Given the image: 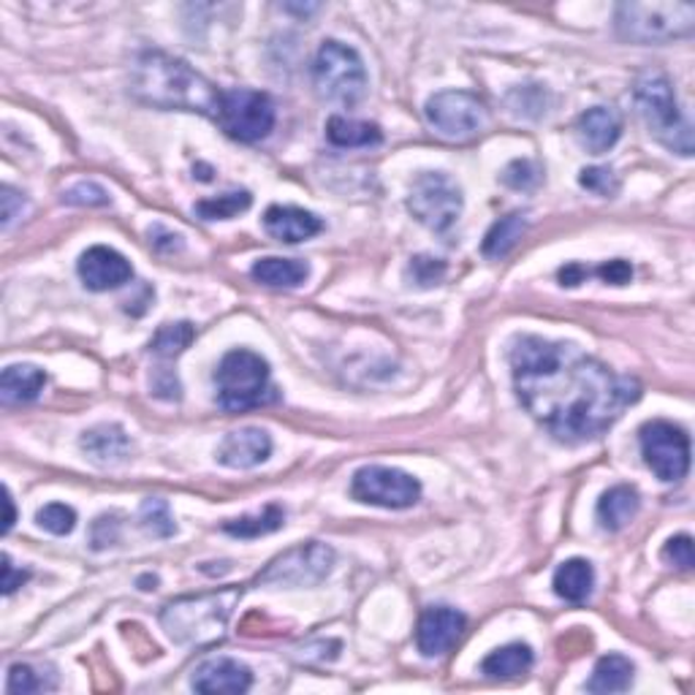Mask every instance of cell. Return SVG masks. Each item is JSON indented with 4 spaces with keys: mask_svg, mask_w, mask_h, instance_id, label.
I'll return each instance as SVG.
<instances>
[{
    "mask_svg": "<svg viewBox=\"0 0 695 695\" xmlns=\"http://www.w3.org/2000/svg\"><path fill=\"white\" fill-rule=\"evenodd\" d=\"M516 397L527 414L560 443L595 441L625 408L638 403L642 383L616 375L574 343L522 335L508 350Z\"/></svg>",
    "mask_w": 695,
    "mask_h": 695,
    "instance_id": "1",
    "label": "cell"
},
{
    "mask_svg": "<svg viewBox=\"0 0 695 695\" xmlns=\"http://www.w3.org/2000/svg\"><path fill=\"white\" fill-rule=\"evenodd\" d=\"M131 96L144 107L166 109V112L182 109V112L218 117L224 93L185 60L149 49L133 60Z\"/></svg>",
    "mask_w": 695,
    "mask_h": 695,
    "instance_id": "2",
    "label": "cell"
},
{
    "mask_svg": "<svg viewBox=\"0 0 695 695\" xmlns=\"http://www.w3.org/2000/svg\"><path fill=\"white\" fill-rule=\"evenodd\" d=\"M242 598V589L224 587L215 592L185 595L160 611V625L169 633L171 642L185 644V647H207L224 638L229 627L233 606Z\"/></svg>",
    "mask_w": 695,
    "mask_h": 695,
    "instance_id": "3",
    "label": "cell"
},
{
    "mask_svg": "<svg viewBox=\"0 0 695 695\" xmlns=\"http://www.w3.org/2000/svg\"><path fill=\"white\" fill-rule=\"evenodd\" d=\"M636 107L642 120L647 122L649 133L658 139L663 147H669L671 153H680L685 158L693 155V131L691 122L682 115L680 101H676L674 85L669 82V76L660 74V71H649L642 74L636 82Z\"/></svg>",
    "mask_w": 695,
    "mask_h": 695,
    "instance_id": "4",
    "label": "cell"
},
{
    "mask_svg": "<svg viewBox=\"0 0 695 695\" xmlns=\"http://www.w3.org/2000/svg\"><path fill=\"white\" fill-rule=\"evenodd\" d=\"M616 33L631 44H669L691 38L695 31V5L682 0L616 5Z\"/></svg>",
    "mask_w": 695,
    "mask_h": 695,
    "instance_id": "5",
    "label": "cell"
},
{
    "mask_svg": "<svg viewBox=\"0 0 695 695\" xmlns=\"http://www.w3.org/2000/svg\"><path fill=\"white\" fill-rule=\"evenodd\" d=\"M215 388H218V405L229 414L261 408L272 399L269 364L255 350H229L215 370Z\"/></svg>",
    "mask_w": 695,
    "mask_h": 695,
    "instance_id": "6",
    "label": "cell"
},
{
    "mask_svg": "<svg viewBox=\"0 0 695 695\" xmlns=\"http://www.w3.org/2000/svg\"><path fill=\"white\" fill-rule=\"evenodd\" d=\"M313 85L324 101L340 107L359 104L367 93V69L359 52L337 38L321 44L313 63Z\"/></svg>",
    "mask_w": 695,
    "mask_h": 695,
    "instance_id": "7",
    "label": "cell"
},
{
    "mask_svg": "<svg viewBox=\"0 0 695 695\" xmlns=\"http://www.w3.org/2000/svg\"><path fill=\"white\" fill-rule=\"evenodd\" d=\"M332 565H335V549L326 547V543L310 541L302 547H293L288 552H283L280 558L272 560L259 576L255 584L259 587H315L332 574Z\"/></svg>",
    "mask_w": 695,
    "mask_h": 695,
    "instance_id": "8",
    "label": "cell"
},
{
    "mask_svg": "<svg viewBox=\"0 0 695 695\" xmlns=\"http://www.w3.org/2000/svg\"><path fill=\"white\" fill-rule=\"evenodd\" d=\"M465 207L463 191L457 182L443 171H424L414 182L408 196V209L419 224H424L430 231H448L459 220Z\"/></svg>",
    "mask_w": 695,
    "mask_h": 695,
    "instance_id": "9",
    "label": "cell"
},
{
    "mask_svg": "<svg viewBox=\"0 0 695 695\" xmlns=\"http://www.w3.org/2000/svg\"><path fill=\"white\" fill-rule=\"evenodd\" d=\"M642 457L649 470L666 483L682 481L691 470V438L671 421H647L638 430Z\"/></svg>",
    "mask_w": 695,
    "mask_h": 695,
    "instance_id": "10",
    "label": "cell"
},
{
    "mask_svg": "<svg viewBox=\"0 0 695 695\" xmlns=\"http://www.w3.org/2000/svg\"><path fill=\"white\" fill-rule=\"evenodd\" d=\"M215 120L231 139L253 144L269 136L275 128V104L266 93L237 87V91H226L220 96V109Z\"/></svg>",
    "mask_w": 695,
    "mask_h": 695,
    "instance_id": "11",
    "label": "cell"
},
{
    "mask_svg": "<svg viewBox=\"0 0 695 695\" xmlns=\"http://www.w3.org/2000/svg\"><path fill=\"white\" fill-rule=\"evenodd\" d=\"M350 494L364 505H378V508L399 511L419 503L421 483L410 472L397 470V467L367 465L354 472L350 481Z\"/></svg>",
    "mask_w": 695,
    "mask_h": 695,
    "instance_id": "12",
    "label": "cell"
},
{
    "mask_svg": "<svg viewBox=\"0 0 695 695\" xmlns=\"http://www.w3.org/2000/svg\"><path fill=\"white\" fill-rule=\"evenodd\" d=\"M427 122L446 142H467L487 125V107L478 96L465 91H443L427 101Z\"/></svg>",
    "mask_w": 695,
    "mask_h": 695,
    "instance_id": "13",
    "label": "cell"
},
{
    "mask_svg": "<svg viewBox=\"0 0 695 695\" xmlns=\"http://www.w3.org/2000/svg\"><path fill=\"white\" fill-rule=\"evenodd\" d=\"M467 631V616L463 611L448 609V606H435L421 614L419 627H416V644L424 658H441L452 652L463 642Z\"/></svg>",
    "mask_w": 695,
    "mask_h": 695,
    "instance_id": "14",
    "label": "cell"
},
{
    "mask_svg": "<svg viewBox=\"0 0 695 695\" xmlns=\"http://www.w3.org/2000/svg\"><path fill=\"white\" fill-rule=\"evenodd\" d=\"M80 269L82 283H85L91 291H115V288L125 286L133 277L131 261L122 253H117L115 248L107 244H96V248H87L80 255Z\"/></svg>",
    "mask_w": 695,
    "mask_h": 695,
    "instance_id": "15",
    "label": "cell"
},
{
    "mask_svg": "<svg viewBox=\"0 0 695 695\" xmlns=\"http://www.w3.org/2000/svg\"><path fill=\"white\" fill-rule=\"evenodd\" d=\"M272 454L269 432L261 427H242L233 430L220 441L218 463L229 470H253L264 465Z\"/></svg>",
    "mask_w": 695,
    "mask_h": 695,
    "instance_id": "16",
    "label": "cell"
},
{
    "mask_svg": "<svg viewBox=\"0 0 695 695\" xmlns=\"http://www.w3.org/2000/svg\"><path fill=\"white\" fill-rule=\"evenodd\" d=\"M193 691L207 695H239L248 693L253 685V674L244 663L231 658H213L204 660L191 680Z\"/></svg>",
    "mask_w": 695,
    "mask_h": 695,
    "instance_id": "17",
    "label": "cell"
},
{
    "mask_svg": "<svg viewBox=\"0 0 695 695\" xmlns=\"http://www.w3.org/2000/svg\"><path fill=\"white\" fill-rule=\"evenodd\" d=\"M264 229L269 237L280 239V242L299 244L313 239L315 233L324 231V220L315 213L302 207H283V204H272L264 213Z\"/></svg>",
    "mask_w": 695,
    "mask_h": 695,
    "instance_id": "18",
    "label": "cell"
},
{
    "mask_svg": "<svg viewBox=\"0 0 695 695\" xmlns=\"http://www.w3.org/2000/svg\"><path fill=\"white\" fill-rule=\"evenodd\" d=\"M576 131H579V142L589 149V153L603 155L609 153L616 142H620L622 120L616 117L614 109L592 107L579 117Z\"/></svg>",
    "mask_w": 695,
    "mask_h": 695,
    "instance_id": "19",
    "label": "cell"
},
{
    "mask_svg": "<svg viewBox=\"0 0 695 695\" xmlns=\"http://www.w3.org/2000/svg\"><path fill=\"white\" fill-rule=\"evenodd\" d=\"M82 448L96 465L115 467L131 454V438L120 424H98L82 435Z\"/></svg>",
    "mask_w": 695,
    "mask_h": 695,
    "instance_id": "20",
    "label": "cell"
},
{
    "mask_svg": "<svg viewBox=\"0 0 695 695\" xmlns=\"http://www.w3.org/2000/svg\"><path fill=\"white\" fill-rule=\"evenodd\" d=\"M638 508H642V498H638L636 489L627 487V483H620V487H611L609 492H603L595 514H598V522L603 530L620 532L622 527H627L636 519Z\"/></svg>",
    "mask_w": 695,
    "mask_h": 695,
    "instance_id": "21",
    "label": "cell"
},
{
    "mask_svg": "<svg viewBox=\"0 0 695 695\" xmlns=\"http://www.w3.org/2000/svg\"><path fill=\"white\" fill-rule=\"evenodd\" d=\"M44 386H47V372L33 364H11L0 375V399L3 405L33 403Z\"/></svg>",
    "mask_w": 695,
    "mask_h": 695,
    "instance_id": "22",
    "label": "cell"
},
{
    "mask_svg": "<svg viewBox=\"0 0 695 695\" xmlns=\"http://www.w3.org/2000/svg\"><path fill=\"white\" fill-rule=\"evenodd\" d=\"M552 587L554 592H558L563 600H568V603H584V600L592 595V587H595L592 563H587V560L582 558L565 560V563L554 571Z\"/></svg>",
    "mask_w": 695,
    "mask_h": 695,
    "instance_id": "23",
    "label": "cell"
},
{
    "mask_svg": "<svg viewBox=\"0 0 695 695\" xmlns=\"http://www.w3.org/2000/svg\"><path fill=\"white\" fill-rule=\"evenodd\" d=\"M250 275H253V280H259L261 286L297 288L308 280L310 266L299 259H277V255H269V259L255 261Z\"/></svg>",
    "mask_w": 695,
    "mask_h": 695,
    "instance_id": "24",
    "label": "cell"
},
{
    "mask_svg": "<svg viewBox=\"0 0 695 695\" xmlns=\"http://www.w3.org/2000/svg\"><path fill=\"white\" fill-rule=\"evenodd\" d=\"M532 649L527 644H505V647L494 649L481 660V674L492 676V680H514V676H525L532 669Z\"/></svg>",
    "mask_w": 695,
    "mask_h": 695,
    "instance_id": "25",
    "label": "cell"
},
{
    "mask_svg": "<svg viewBox=\"0 0 695 695\" xmlns=\"http://www.w3.org/2000/svg\"><path fill=\"white\" fill-rule=\"evenodd\" d=\"M633 669L631 660L625 655H606L595 663L592 676L587 682L589 693H625L633 685Z\"/></svg>",
    "mask_w": 695,
    "mask_h": 695,
    "instance_id": "26",
    "label": "cell"
},
{
    "mask_svg": "<svg viewBox=\"0 0 695 695\" xmlns=\"http://www.w3.org/2000/svg\"><path fill=\"white\" fill-rule=\"evenodd\" d=\"M326 139H329L335 147L354 149V147H372V144H381L383 133L375 122L364 120H350V117H329L326 122Z\"/></svg>",
    "mask_w": 695,
    "mask_h": 695,
    "instance_id": "27",
    "label": "cell"
},
{
    "mask_svg": "<svg viewBox=\"0 0 695 695\" xmlns=\"http://www.w3.org/2000/svg\"><path fill=\"white\" fill-rule=\"evenodd\" d=\"M525 231H527L525 215L522 213L505 215V218H500L498 224L487 231V237H483V244H481V253L487 255V259H503V255H508L511 250L516 248V242H519Z\"/></svg>",
    "mask_w": 695,
    "mask_h": 695,
    "instance_id": "28",
    "label": "cell"
},
{
    "mask_svg": "<svg viewBox=\"0 0 695 695\" xmlns=\"http://www.w3.org/2000/svg\"><path fill=\"white\" fill-rule=\"evenodd\" d=\"M283 522H286V511L277 503H269L264 511H259V514H244L239 516V519H229L224 525V530L233 538H261L280 530Z\"/></svg>",
    "mask_w": 695,
    "mask_h": 695,
    "instance_id": "29",
    "label": "cell"
},
{
    "mask_svg": "<svg viewBox=\"0 0 695 695\" xmlns=\"http://www.w3.org/2000/svg\"><path fill=\"white\" fill-rule=\"evenodd\" d=\"M250 204H253V196L248 191H229L224 196L215 199H202V202L193 207V213L202 220H231L237 215L248 213Z\"/></svg>",
    "mask_w": 695,
    "mask_h": 695,
    "instance_id": "30",
    "label": "cell"
},
{
    "mask_svg": "<svg viewBox=\"0 0 695 695\" xmlns=\"http://www.w3.org/2000/svg\"><path fill=\"white\" fill-rule=\"evenodd\" d=\"M196 337V329H193L191 321H180V324H164L158 332H155L153 343H149V350L160 359H175L182 350L193 343Z\"/></svg>",
    "mask_w": 695,
    "mask_h": 695,
    "instance_id": "31",
    "label": "cell"
},
{
    "mask_svg": "<svg viewBox=\"0 0 695 695\" xmlns=\"http://www.w3.org/2000/svg\"><path fill=\"white\" fill-rule=\"evenodd\" d=\"M139 522H142L144 532L153 538H171L177 532L175 516H171L169 503L160 498L144 500L142 508H139Z\"/></svg>",
    "mask_w": 695,
    "mask_h": 695,
    "instance_id": "32",
    "label": "cell"
},
{
    "mask_svg": "<svg viewBox=\"0 0 695 695\" xmlns=\"http://www.w3.org/2000/svg\"><path fill=\"white\" fill-rule=\"evenodd\" d=\"M36 522L41 530L52 532V536H69L76 525V511L63 503H49L38 511Z\"/></svg>",
    "mask_w": 695,
    "mask_h": 695,
    "instance_id": "33",
    "label": "cell"
},
{
    "mask_svg": "<svg viewBox=\"0 0 695 695\" xmlns=\"http://www.w3.org/2000/svg\"><path fill=\"white\" fill-rule=\"evenodd\" d=\"M503 182L516 191H530L541 182V169L532 160H511L503 171Z\"/></svg>",
    "mask_w": 695,
    "mask_h": 695,
    "instance_id": "34",
    "label": "cell"
},
{
    "mask_svg": "<svg viewBox=\"0 0 695 695\" xmlns=\"http://www.w3.org/2000/svg\"><path fill=\"white\" fill-rule=\"evenodd\" d=\"M579 182L582 188L598 193V196H614L620 191V180H616V175L609 166H589V169L582 171Z\"/></svg>",
    "mask_w": 695,
    "mask_h": 695,
    "instance_id": "35",
    "label": "cell"
},
{
    "mask_svg": "<svg viewBox=\"0 0 695 695\" xmlns=\"http://www.w3.org/2000/svg\"><path fill=\"white\" fill-rule=\"evenodd\" d=\"M443 275H446V264H443L441 259H432V255H416V259L410 261V277H414L416 286L421 288L438 286V283L443 280Z\"/></svg>",
    "mask_w": 695,
    "mask_h": 695,
    "instance_id": "36",
    "label": "cell"
},
{
    "mask_svg": "<svg viewBox=\"0 0 695 695\" xmlns=\"http://www.w3.org/2000/svg\"><path fill=\"white\" fill-rule=\"evenodd\" d=\"M120 532H122L120 516H117V514L98 516V519L93 522V527H91L93 549H96V552H101V549L115 547V543L120 541Z\"/></svg>",
    "mask_w": 695,
    "mask_h": 695,
    "instance_id": "37",
    "label": "cell"
},
{
    "mask_svg": "<svg viewBox=\"0 0 695 695\" xmlns=\"http://www.w3.org/2000/svg\"><path fill=\"white\" fill-rule=\"evenodd\" d=\"M65 204H76V207H107L109 193L96 182H80L71 191L63 193Z\"/></svg>",
    "mask_w": 695,
    "mask_h": 695,
    "instance_id": "38",
    "label": "cell"
},
{
    "mask_svg": "<svg viewBox=\"0 0 695 695\" xmlns=\"http://www.w3.org/2000/svg\"><path fill=\"white\" fill-rule=\"evenodd\" d=\"M660 558L666 560L669 565L680 571H691L693 568V538L691 536H674L666 541L663 552Z\"/></svg>",
    "mask_w": 695,
    "mask_h": 695,
    "instance_id": "39",
    "label": "cell"
},
{
    "mask_svg": "<svg viewBox=\"0 0 695 695\" xmlns=\"http://www.w3.org/2000/svg\"><path fill=\"white\" fill-rule=\"evenodd\" d=\"M44 687V682L38 680L36 671L25 663H16L9 669V682H5V691L9 693H38Z\"/></svg>",
    "mask_w": 695,
    "mask_h": 695,
    "instance_id": "40",
    "label": "cell"
},
{
    "mask_svg": "<svg viewBox=\"0 0 695 695\" xmlns=\"http://www.w3.org/2000/svg\"><path fill=\"white\" fill-rule=\"evenodd\" d=\"M22 209H25V196L9 185L0 188V218H3V229H11V224L20 218Z\"/></svg>",
    "mask_w": 695,
    "mask_h": 695,
    "instance_id": "41",
    "label": "cell"
},
{
    "mask_svg": "<svg viewBox=\"0 0 695 695\" xmlns=\"http://www.w3.org/2000/svg\"><path fill=\"white\" fill-rule=\"evenodd\" d=\"M595 275H600L606 283H611V286H625V283H631V277H633V266L627 264V261L614 259V261H609V264L598 266V269H595Z\"/></svg>",
    "mask_w": 695,
    "mask_h": 695,
    "instance_id": "42",
    "label": "cell"
},
{
    "mask_svg": "<svg viewBox=\"0 0 695 695\" xmlns=\"http://www.w3.org/2000/svg\"><path fill=\"white\" fill-rule=\"evenodd\" d=\"M153 392L164 399H180V381H177L175 372L155 370Z\"/></svg>",
    "mask_w": 695,
    "mask_h": 695,
    "instance_id": "43",
    "label": "cell"
},
{
    "mask_svg": "<svg viewBox=\"0 0 695 695\" xmlns=\"http://www.w3.org/2000/svg\"><path fill=\"white\" fill-rule=\"evenodd\" d=\"M27 576H31L27 571H16L14 565H11L9 554H3V592L5 595H14L16 589L27 582Z\"/></svg>",
    "mask_w": 695,
    "mask_h": 695,
    "instance_id": "44",
    "label": "cell"
},
{
    "mask_svg": "<svg viewBox=\"0 0 695 695\" xmlns=\"http://www.w3.org/2000/svg\"><path fill=\"white\" fill-rule=\"evenodd\" d=\"M584 277H589V269H584L582 264H571L560 269V283L563 286H579Z\"/></svg>",
    "mask_w": 695,
    "mask_h": 695,
    "instance_id": "45",
    "label": "cell"
},
{
    "mask_svg": "<svg viewBox=\"0 0 695 695\" xmlns=\"http://www.w3.org/2000/svg\"><path fill=\"white\" fill-rule=\"evenodd\" d=\"M3 508H5L3 532H11V527H14V522H16V511H14V498H11L9 489H3Z\"/></svg>",
    "mask_w": 695,
    "mask_h": 695,
    "instance_id": "46",
    "label": "cell"
},
{
    "mask_svg": "<svg viewBox=\"0 0 695 695\" xmlns=\"http://www.w3.org/2000/svg\"><path fill=\"white\" fill-rule=\"evenodd\" d=\"M175 237H177V233H169V231H166V237H164V239H175ZM164 239H149V242H153L155 248L160 250V248H164ZM180 248H182V242H169V250H180Z\"/></svg>",
    "mask_w": 695,
    "mask_h": 695,
    "instance_id": "47",
    "label": "cell"
}]
</instances>
